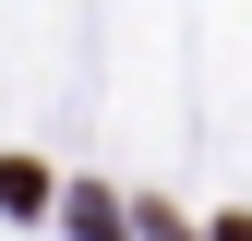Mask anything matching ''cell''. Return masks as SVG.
<instances>
[{
  "instance_id": "obj_2",
  "label": "cell",
  "mask_w": 252,
  "mask_h": 241,
  "mask_svg": "<svg viewBox=\"0 0 252 241\" xmlns=\"http://www.w3.org/2000/svg\"><path fill=\"white\" fill-rule=\"evenodd\" d=\"M60 229L72 241H132V217H120L108 193H60Z\"/></svg>"
},
{
  "instance_id": "obj_3",
  "label": "cell",
  "mask_w": 252,
  "mask_h": 241,
  "mask_svg": "<svg viewBox=\"0 0 252 241\" xmlns=\"http://www.w3.org/2000/svg\"><path fill=\"white\" fill-rule=\"evenodd\" d=\"M144 241H204V229L180 217V205H144Z\"/></svg>"
},
{
  "instance_id": "obj_4",
  "label": "cell",
  "mask_w": 252,
  "mask_h": 241,
  "mask_svg": "<svg viewBox=\"0 0 252 241\" xmlns=\"http://www.w3.org/2000/svg\"><path fill=\"white\" fill-rule=\"evenodd\" d=\"M216 241H252V217H228V229H216Z\"/></svg>"
},
{
  "instance_id": "obj_1",
  "label": "cell",
  "mask_w": 252,
  "mask_h": 241,
  "mask_svg": "<svg viewBox=\"0 0 252 241\" xmlns=\"http://www.w3.org/2000/svg\"><path fill=\"white\" fill-rule=\"evenodd\" d=\"M0 217H60V193H48L36 157H0Z\"/></svg>"
}]
</instances>
